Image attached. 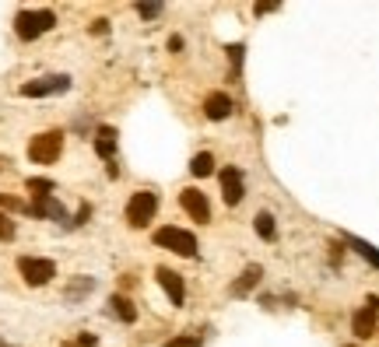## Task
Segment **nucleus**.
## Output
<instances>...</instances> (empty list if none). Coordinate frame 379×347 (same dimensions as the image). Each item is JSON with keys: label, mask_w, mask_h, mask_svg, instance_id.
Returning a JSON list of instances; mask_svg holds the SVG:
<instances>
[{"label": "nucleus", "mask_w": 379, "mask_h": 347, "mask_svg": "<svg viewBox=\"0 0 379 347\" xmlns=\"http://www.w3.org/2000/svg\"><path fill=\"white\" fill-rule=\"evenodd\" d=\"M53 25H57V15H53V11H18V18H15V32H18L22 43L39 39V36L50 32Z\"/></svg>", "instance_id": "nucleus-1"}, {"label": "nucleus", "mask_w": 379, "mask_h": 347, "mask_svg": "<svg viewBox=\"0 0 379 347\" xmlns=\"http://www.w3.org/2000/svg\"><path fill=\"white\" fill-rule=\"evenodd\" d=\"M60 151H64V134L60 130H46V134L32 137V144H29V158L36 165H53L60 158Z\"/></svg>", "instance_id": "nucleus-2"}, {"label": "nucleus", "mask_w": 379, "mask_h": 347, "mask_svg": "<svg viewBox=\"0 0 379 347\" xmlns=\"http://www.w3.org/2000/svg\"><path fill=\"white\" fill-rule=\"evenodd\" d=\"M155 246H162V249H169L176 256H197V239L190 232H183V228H172V225L155 232Z\"/></svg>", "instance_id": "nucleus-3"}, {"label": "nucleus", "mask_w": 379, "mask_h": 347, "mask_svg": "<svg viewBox=\"0 0 379 347\" xmlns=\"http://www.w3.org/2000/svg\"><path fill=\"white\" fill-rule=\"evenodd\" d=\"M155 211H158V197L151 190H137L130 197V204H127V225L130 228H144L155 218Z\"/></svg>", "instance_id": "nucleus-4"}, {"label": "nucleus", "mask_w": 379, "mask_h": 347, "mask_svg": "<svg viewBox=\"0 0 379 347\" xmlns=\"http://www.w3.org/2000/svg\"><path fill=\"white\" fill-rule=\"evenodd\" d=\"M18 270H22L25 284H32V288H43V284H50L57 277V263L53 260H43V256H22L18 260Z\"/></svg>", "instance_id": "nucleus-5"}, {"label": "nucleus", "mask_w": 379, "mask_h": 347, "mask_svg": "<svg viewBox=\"0 0 379 347\" xmlns=\"http://www.w3.org/2000/svg\"><path fill=\"white\" fill-rule=\"evenodd\" d=\"M375 316H379V298L368 295L365 305H361V309L354 312V319H351V330H354L358 340H368V337L375 333Z\"/></svg>", "instance_id": "nucleus-6"}, {"label": "nucleus", "mask_w": 379, "mask_h": 347, "mask_svg": "<svg viewBox=\"0 0 379 347\" xmlns=\"http://www.w3.org/2000/svg\"><path fill=\"white\" fill-rule=\"evenodd\" d=\"M67 88H71V78L67 74H53V78H39V81L22 85V95L25 99H43V95H60Z\"/></svg>", "instance_id": "nucleus-7"}, {"label": "nucleus", "mask_w": 379, "mask_h": 347, "mask_svg": "<svg viewBox=\"0 0 379 347\" xmlns=\"http://www.w3.org/2000/svg\"><path fill=\"white\" fill-rule=\"evenodd\" d=\"M179 207H183V211H186L193 221H200V225L211 218V204H207V197H204L200 190H193V186L179 193Z\"/></svg>", "instance_id": "nucleus-8"}, {"label": "nucleus", "mask_w": 379, "mask_h": 347, "mask_svg": "<svg viewBox=\"0 0 379 347\" xmlns=\"http://www.w3.org/2000/svg\"><path fill=\"white\" fill-rule=\"evenodd\" d=\"M218 179H221V197H225V204L235 207V204L242 200V172L228 165V169L218 172Z\"/></svg>", "instance_id": "nucleus-9"}, {"label": "nucleus", "mask_w": 379, "mask_h": 347, "mask_svg": "<svg viewBox=\"0 0 379 347\" xmlns=\"http://www.w3.org/2000/svg\"><path fill=\"white\" fill-rule=\"evenodd\" d=\"M29 211H32V214H39V218H53V221H60V225H71V221H67V211H64V204H60L53 193H46V197H36V200L29 204Z\"/></svg>", "instance_id": "nucleus-10"}, {"label": "nucleus", "mask_w": 379, "mask_h": 347, "mask_svg": "<svg viewBox=\"0 0 379 347\" xmlns=\"http://www.w3.org/2000/svg\"><path fill=\"white\" fill-rule=\"evenodd\" d=\"M155 277H158V284L165 288L169 302H172V305H183V295H186V291H183V277H179L176 270H169V267H158Z\"/></svg>", "instance_id": "nucleus-11"}, {"label": "nucleus", "mask_w": 379, "mask_h": 347, "mask_svg": "<svg viewBox=\"0 0 379 347\" xmlns=\"http://www.w3.org/2000/svg\"><path fill=\"white\" fill-rule=\"evenodd\" d=\"M204 116H207V120H228V116H232V99L221 95V92H214V95L204 102Z\"/></svg>", "instance_id": "nucleus-12"}, {"label": "nucleus", "mask_w": 379, "mask_h": 347, "mask_svg": "<svg viewBox=\"0 0 379 347\" xmlns=\"http://www.w3.org/2000/svg\"><path fill=\"white\" fill-rule=\"evenodd\" d=\"M95 151H99L106 162H113V155H116V130H113V127H99V130H95Z\"/></svg>", "instance_id": "nucleus-13"}, {"label": "nucleus", "mask_w": 379, "mask_h": 347, "mask_svg": "<svg viewBox=\"0 0 379 347\" xmlns=\"http://www.w3.org/2000/svg\"><path fill=\"white\" fill-rule=\"evenodd\" d=\"M260 274H263V270H260L256 263H249V267H246V270L239 274V281L232 284V295H249V291H253V288L260 284Z\"/></svg>", "instance_id": "nucleus-14"}, {"label": "nucleus", "mask_w": 379, "mask_h": 347, "mask_svg": "<svg viewBox=\"0 0 379 347\" xmlns=\"http://www.w3.org/2000/svg\"><path fill=\"white\" fill-rule=\"evenodd\" d=\"M109 305H113V312H116L123 323H134V319H137V309H134V302H130L127 295H113Z\"/></svg>", "instance_id": "nucleus-15"}, {"label": "nucleus", "mask_w": 379, "mask_h": 347, "mask_svg": "<svg viewBox=\"0 0 379 347\" xmlns=\"http://www.w3.org/2000/svg\"><path fill=\"white\" fill-rule=\"evenodd\" d=\"M347 246H351V249H354V253H358V256H361L365 263H368V267H379V253H375V249H372L368 242H361V239L347 235Z\"/></svg>", "instance_id": "nucleus-16"}, {"label": "nucleus", "mask_w": 379, "mask_h": 347, "mask_svg": "<svg viewBox=\"0 0 379 347\" xmlns=\"http://www.w3.org/2000/svg\"><path fill=\"white\" fill-rule=\"evenodd\" d=\"M256 235L263 239V242H274V235H277V225H274V218L263 211V214H256Z\"/></svg>", "instance_id": "nucleus-17"}, {"label": "nucleus", "mask_w": 379, "mask_h": 347, "mask_svg": "<svg viewBox=\"0 0 379 347\" xmlns=\"http://www.w3.org/2000/svg\"><path fill=\"white\" fill-rule=\"evenodd\" d=\"M190 172H193V176H200V179H204V176H211V172H214V158H211L207 151H200V155L190 162Z\"/></svg>", "instance_id": "nucleus-18"}, {"label": "nucleus", "mask_w": 379, "mask_h": 347, "mask_svg": "<svg viewBox=\"0 0 379 347\" xmlns=\"http://www.w3.org/2000/svg\"><path fill=\"white\" fill-rule=\"evenodd\" d=\"M92 288H95V281H92V277H81L78 284H71V288H67V298H71V302H78V298H85Z\"/></svg>", "instance_id": "nucleus-19"}, {"label": "nucleus", "mask_w": 379, "mask_h": 347, "mask_svg": "<svg viewBox=\"0 0 379 347\" xmlns=\"http://www.w3.org/2000/svg\"><path fill=\"white\" fill-rule=\"evenodd\" d=\"M15 239V221L8 214H0V242H11Z\"/></svg>", "instance_id": "nucleus-20"}, {"label": "nucleus", "mask_w": 379, "mask_h": 347, "mask_svg": "<svg viewBox=\"0 0 379 347\" xmlns=\"http://www.w3.org/2000/svg\"><path fill=\"white\" fill-rule=\"evenodd\" d=\"M29 190H32V197H46L53 190V183L50 179H29Z\"/></svg>", "instance_id": "nucleus-21"}, {"label": "nucleus", "mask_w": 379, "mask_h": 347, "mask_svg": "<svg viewBox=\"0 0 379 347\" xmlns=\"http://www.w3.org/2000/svg\"><path fill=\"white\" fill-rule=\"evenodd\" d=\"M165 347H200V337H172L165 340Z\"/></svg>", "instance_id": "nucleus-22"}, {"label": "nucleus", "mask_w": 379, "mask_h": 347, "mask_svg": "<svg viewBox=\"0 0 379 347\" xmlns=\"http://www.w3.org/2000/svg\"><path fill=\"white\" fill-rule=\"evenodd\" d=\"M137 15L141 18H158L162 15V4H137Z\"/></svg>", "instance_id": "nucleus-23"}, {"label": "nucleus", "mask_w": 379, "mask_h": 347, "mask_svg": "<svg viewBox=\"0 0 379 347\" xmlns=\"http://www.w3.org/2000/svg\"><path fill=\"white\" fill-rule=\"evenodd\" d=\"M228 60H232V78H235L239 64H242V46H228Z\"/></svg>", "instance_id": "nucleus-24"}, {"label": "nucleus", "mask_w": 379, "mask_h": 347, "mask_svg": "<svg viewBox=\"0 0 379 347\" xmlns=\"http://www.w3.org/2000/svg\"><path fill=\"white\" fill-rule=\"evenodd\" d=\"M0 207H8V211H29V204H22L15 197H0Z\"/></svg>", "instance_id": "nucleus-25"}, {"label": "nucleus", "mask_w": 379, "mask_h": 347, "mask_svg": "<svg viewBox=\"0 0 379 347\" xmlns=\"http://www.w3.org/2000/svg\"><path fill=\"white\" fill-rule=\"evenodd\" d=\"M92 32H99V36H106V32H109V22H95V25H92Z\"/></svg>", "instance_id": "nucleus-26"}, {"label": "nucleus", "mask_w": 379, "mask_h": 347, "mask_svg": "<svg viewBox=\"0 0 379 347\" xmlns=\"http://www.w3.org/2000/svg\"><path fill=\"white\" fill-rule=\"evenodd\" d=\"M169 50H172V53H176V50H183V39H179V36H172V39H169Z\"/></svg>", "instance_id": "nucleus-27"}, {"label": "nucleus", "mask_w": 379, "mask_h": 347, "mask_svg": "<svg viewBox=\"0 0 379 347\" xmlns=\"http://www.w3.org/2000/svg\"><path fill=\"white\" fill-rule=\"evenodd\" d=\"M0 344H4V340H0Z\"/></svg>", "instance_id": "nucleus-28"}]
</instances>
